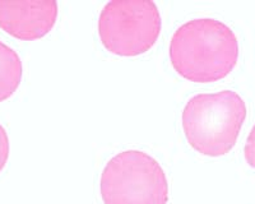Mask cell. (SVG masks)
Segmentation results:
<instances>
[{"instance_id": "1", "label": "cell", "mask_w": 255, "mask_h": 204, "mask_svg": "<svg viewBox=\"0 0 255 204\" xmlns=\"http://www.w3.org/2000/svg\"><path fill=\"white\" fill-rule=\"evenodd\" d=\"M170 60L176 73L188 81L217 82L229 76L238 64V37L221 20L191 19L172 35Z\"/></svg>"}, {"instance_id": "2", "label": "cell", "mask_w": 255, "mask_h": 204, "mask_svg": "<svg viewBox=\"0 0 255 204\" xmlns=\"http://www.w3.org/2000/svg\"><path fill=\"white\" fill-rule=\"evenodd\" d=\"M247 119V105L234 91L191 97L183 111V129L191 148L208 157L227 155Z\"/></svg>"}, {"instance_id": "3", "label": "cell", "mask_w": 255, "mask_h": 204, "mask_svg": "<svg viewBox=\"0 0 255 204\" xmlns=\"http://www.w3.org/2000/svg\"><path fill=\"white\" fill-rule=\"evenodd\" d=\"M104 204H167L166 174L142 151L120 152L105 166L100 184Z\"/></svg>"}, {"instance_id": "4", "label": "cell", "mask_w": 255, "mask_h": 204, "mask_svg": "<svg viewBox=\"0 0 255 204\" xmlns=\"http://www.w3.org/2000/svg\"><path fill=\"white\" fill-rule=\"evenodd\" d=\"M162 20L151 0H113L102 8L99 36L105 49L119 56L147 53L161 33Z\"/></svg>"}, {"instance_id": "5", "label": "cell", "mask_w": 255, "mask_h": 204, "mask_svg": "<svg viewBox=\"0 0 255 204\" xmlns=\"http://www.w3.org/2000/svg\"><path fill=\"white\" fill-rule=\"evenodd\" d=\"M58 13L54 0H0V28L19 40H38L54 28Z\"/></svg>"}, {"instance_id": "6", "label": "cell", "mask_w": 255, "mask_h": 204, "mask_svg": "<svg viewBox=\"0 0 255 204\" xmlns=\"http://www.w3.org/2000/svg\"><path fill=\"white\" fill-rule=\"evenodd\" d=\"M23 77V64L17 51L0 41V102L12 97Z\"/></svg>"}, {"instance_id": "7", "label": "cell", "mask_w": 255, "mask_h": 204, "mask_svg": "<svg viewBox=\"0 0 255 204\" xmlns=\"http://www.w3.org/2000/svg\"><path fill=\"white\" fill-rule=\"evenodd\" d=\"M9 153H10V143H9L8 133L5 128L0 124V172L6 166Z\"/></svg>"}, {"instance_id": "8", "label": "cell", "mask_w": 255, "mask_h": 204, "mask_svg": "<svg viewBox=\"0 0 255 204\" xmlns=\"http://www.w3.org/2000/svg\"><path fill=\"white\" fill-rule=\"evenodd\" d=\"M244 156H245V160L250 166L255 169V124L250 131L249 137H248L247 143H245Z\"/></svg>"}]
</instances>
